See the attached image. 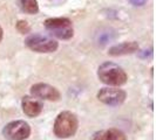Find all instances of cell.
<instances>
[{
	"label": "cell",
	"instance_id": "52a82bcc",
	"mask_svg": "<svg viewBox=\"0 0 156 140\" xmlns=\"http://www.w3.org/2000/svg\"><path fill=\"white\" fill-rule=\"evenodd\" d=\"M31 95L35 98L44 101L58 102L61 98L60 91L53 85L47 83H35L31 86Z\"/></svg>",
	"mask_w": 156,
	"mask_h": 140
},
{
	"label": "cell",
	"instance_id": "ba28073f",
	"mask_svg": "<svg viewBox=\"0 0 156 140\" xmlns=\"http://www.w3.org/2000/svg\"><path fill=\"white\" fill-rule=\"evenodd\" d=\"M21 108H23V113L30 118L38 117L42 112V103L38 101L35 97H30V96H25L21 101Z\"/></svg>",
	"mask_w": 156,
	"mask_h": 140
},
{
	"label": "cell",
	"instance_id": "30bf717a",
	"mask_svg": "<svg viewBox=\"0 0 156 140\" xmlns=\"http://www.w3.org/2000/svg\"><path fill=\"white\" fill-rule=\"evenodd\" d=\"M92 140H127V137L119 128H107L94 133Z\"/></svg>",
	"mask_w": 156,
	"mask_h": 140
},
{
	"label": "cell",
	"instance_id": "8fae6325",
	"mask_svg": "<svg viewBox=\"0 0 156 140\" xmlns=\"http://www.w3.org/2000/svg\"><path fill=\"white\" fill-rule=\"evenodd\" d=\"M21 9L27 14H37L39 12V5L37 0H20Z\"/></svg>",
	"mask_w": 156,
	"mask_h": 140
},
{
	"label": "cell",
	"instance_id": "3957f363",
	"mask_svg": "<svg viewBox=\"0 0 156 140\" xmlns=\"http://www.w3.org/2000/svg\"><path fill=\"white\" fill-rule=\"evenodd\" d=\"M44 25L49 34L59 40H69L74 35L73 22L68 18H49Z\"/></svg>",
	"mask_w": 156,
	"mask_h": 140
},
{
	"label": "cell",
	"instance_id": "7a4b0ae2",
	"mask_svg": "<svg viewBox=\"0 0 156 140\" xmlns=\"http://www.w3.org/2000/svg\"><path fill=\"white\" fill-rule=\"evenodd\" d=\"M79 127V120L75 113L70 111H62L55 118L53 131L60 139H67L73 137Z\"/></svg>",
	"mask_w": 156,
	"mask_h": 140
},
{
	"label": "cell",
	"instance_id": "6da1fadb",
	"mask_svg": "<svg viewBox=\"0 0 156 140\" xmlns=\"http://www.w3.org/2000/svg\"><path fill=\"white\" fill-rule=\"evenodd\" d=\"M98 77L108 86H121L127 83L128 76L123 68L114 62H103L98 69Z\"/></svg>",
	"mask_w": 156,
	"mask_h": 140
},
{
	"label": "cell",
	"instance_id": "5bb4252c",
	"mask_svg": "<svg viewBox=\"0 0 156 140\" xmlns=\"http://www.w3.org/2000/svg\"><path fill=\"white\" fill-rule=\"evenodd\" d=\"M2 36H4V32H2L1 26H0V42H1V40H2Z\"/></svg>",
	"mask_w": 156,
	"mask_h": 140
},
{
	"label": "cell",
	"instance_id": "7c38bea8",
	"mask_svg": "<svg viewBox=\"0 0 156 140\" xmlns=\"http://www.w3.org/2000/svg\"><path fill=\"white\" fill-rule=\"evenodd\" d=\"M16 29L20 32L21 34H27V33H30V31H31V27H30V25H28L27 21L19 20L16 22Z\"/></svg>",
	"mask_w": 156,
	"mask_h": 140
},
{
	"label": "cell",
	"instance_id": "9c48e42d",
	"mask_svg": "<svg viewBox=\"0 0 156 140\" xmlns=\"http://www.w3.org/2000/svg\"><path fill=\"white\" fill-rule=\"evenodd\" d=\"M140 46L136 41H129V42H122L115 46L110 47L108 50V55L110 56H122V55L134 54L139 52Z\"/></svg>",
	"mask_w": 156,
	"mask_h": 140
},
{
	"label": "cell",
	"instance_id": "5b68a950",
	"mask_svg": "<svg viewBox=\"0 0 156 140\" xmlns=\"http://www.w3.org/2000/svg\"><path fill=\"white\" fill-rule=\"evenodd\" d=\"M2 135L7 140H26L31 135V126L25 120H13L4 127Z\"/></svg>",
	"mask_w": 156,
	"mask_h": 140
},
{
	"label": "cell",
	"instance_id": "277c9868",
	"mask_svg": "<svg viewBox=\"0 0 156 140\" xmlns=\"http://www.w3.org/2000/svg\"><path fill=\"white\" fill-rule=\"evenodd\" d=\"M25 45L28 47L31 50L35 53L41 54H48L54 53L58 49L59 43L54 39L42 35V34H32L25 40Z\"/></svg>",
	"mask_w": 156,
	"mask_h": 140
},
{
	"label": "cell",
	"instance_id": "8992f818",
	"mask_svg": "<svg viewBox=\"0 0 156 140\" xmlns=\"http://www.w3.org/2000/svg\"><path fill=\"white\" fill-rule=\"evenodd\" d=\"M98 99L109 106H120L123 104L127 98V92L122 89H119V86H107L99 90L96 95Z\"/></svg>",
	"mask_w": 156,
	"mask_h": 140
},
{
	"label": "cell",
	"instance_id": "4fadbf2b",
	"mask_svg": "<svg viewBox=\"0 0 156 140\" xmlns=\"http://www.w3.org/2000/svg\"><path fill=\"white\" fill-rule=\"evenodd\" d=\"M147 0H130V2L135 6H143Z\"/></svg>",
	"mask_w": 156,
	"mask_h": 140
}]
</instances>
